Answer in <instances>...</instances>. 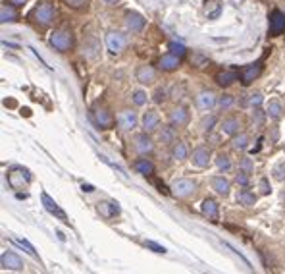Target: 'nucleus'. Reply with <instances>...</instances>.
Wrapping results in <instances>:
<instances>
[{
    "instance_id": "nucleus-1",
    "label": "nucleus",
    "mask_w": 285,
    "mask_h": 274,
    "mask_svg": "<svg viewBox=\"0 0 285 274\" xmlns=\"http://www.w3.org/2000/svg\"><path fill=\"white\" fill-rule=\"evenodd\" d=\"M31 18H33V22L37 24V26H42V28H46V26H50L52 22H54L56 18V6L52 2H41V4H37L35 6V10L31 12Z\"/></svg>"
},
{
    "instance_id": "nucleus-2",
    "label": "nucleus",
    "mask_w": 285,
    "mask_h": 274,
    "mask_svg": "<svg viewBox=\"0 0 285 274\" xmlns=\"http://www.w3.org/2000/svg\"><path fill=\"white\" fill-rule=\"evenodd\" d=\"M50 46L58 52H68L73 48V35L66 29H56L50 33Z\"/></svg>"
},
{
    "instance_id": "nucleus-3",
    "label": "nucleus",
    "mask_w": 285,
    "mask_h": 274,
    "mask_svg": "<svg viewBox=\"0 0 285 274\" xmlns=\"http://www.w3.org/2000/svg\"><path fill=\"white\" fill-rule=\"evenodd\" d=\"M195 190H197V184L189 178H179L170 186V192L177 199H187L195 193Z\"/></svg>"
},
{
    "instance_id": "nucleus-4",
    "label": "nucleus",
    "mask_w": 285,
    "mask_h": 274,
    "mask_svg": "<svg viewBox=\"0 0 285 274\" xmlns=\"http://www.w3.org/2000/svg\"><path fill=\"white\" fill-rule=\"evenodd\" d=\"M104 41H106V48L112 54H120V52H123V48L127 46V37L123 33H120V31H108Z\"/></svg>"
},
{
    "instance_id": "nucleus-5",
    "label": "nucleus",
    "mask_w": 285,
    "mask_h": 274,
    "mask_svg": "<svg viewBox=\"0 0 285 274\" xmlns=\"http://www.w3.org/2000/svg\"><path fill=\"white\" fill-rule=\"evenodd\" d=\"M93 120H95V124L100 128V130H110V128H114V116L110 114V110L102 108V106H95L93 108Z\"/></svg>"
},
{
    "instance_id": "nucleus-6",
    "label": "nucleus",
    "mask_w": 285,
    "mask_h": 274,
    "mask_svg": "<svg viewBox=\"0 0 285 274\" xmlns=\"http://www.w3.org/2000/svg\"><path fill=\"white\" fill-rule=\"evenodd\" d=\"M116 122H118V126H120V130H123V132H131V130L137 126L135 110H129V108L120 110V112H118V116H116Z\"/></svg>"
},
{
    "instance_id": "nucleus-7",
    "label": "nucleus",
    "mask_w": 285,
    "mask_h": 274,
    "mask_svg": "<svg viewBox=\"0 0 285 274\" xmlns=\"http://www.w3.org/2000/svg\"><path fill=\"white\" fill-rule=\"evenodd\" d=\"M268 26H270V35H282L285 33V14L282 10H272L268 18Z\"/></svg>"
},
{
    "instance_id": "nucleus-8",
    "label": "nucleus",
    "mask_w": 285,
    "mask_h": 274,
    "mask_svg": "<svg viewBox=\"0 0 285 274\" xmlns=\"http://www.w3.org/2000/svg\"><path fill=\"white\" fill-rule=\"evenodd\" d=\"M216 102H218V98L212 91H203V93H199L197 98H195V104H197V108L201 110V112L212 110L216 106Z\"/></svg>"
},
{
    "instance_id": "nucleus-9",
    "label": "nucleus",
    "mask_w": 285,
    "mask_h": 274,
    "mask_svg": "<svg viewBox=\"0 0 285 274\" xmlns=\"http://www.w3.org/2000/svg\"><path fill=\"white\" fill-rule=\"evenodd\" d=\"M133 149H135L139 154H149V152L154 149V143H152V139L149 137L147 132L137 134V136L133 137Z\"/></svg>"
},
{
    "instance_id": "nucleus-10",
    "label": "nucleus",
    "mask_w": 285,
    "mask_h": 274,
    "mask_svg": "<svg viewBox=\"0 0 285 274\" xmlns=\"http://www.w3.org/2000/svg\"><path fill=\"white\" fill-rule=\"evenodd\" d=\"M141 126H143V132H147V134L156 132L160 128V116H158V112L156 110H147L143 114V118H141Z\"/></svg>"
},
{
    "instance_id": "nucleus-11",
    "label": "nucleus",
    "mask_w": 285,
    "mask_h": 274,
    "mask_svg": "<svg viewBox=\"0 0 285 274\" xmlns=\"http://www.w3.org/2000/svg\"><path fill=\"white\" fill-rule=\"evenodd\" d=\"M260 72H262V62L260 60L241 68V82H243V85H251L260 76Z\"/></svg>"
},
{
    "instance_id": "nucleus-12",
    "label": "nucleus",
    "mask_w": 285,
    "mask_h": 274,
    "mask_svg": "<svg viewBox=\"0 0 285 274\" xmlns=\"http://www.w3.org/2000/svg\"><path fill=\"white\" fill-rule=\"evenodd\" d=\"M191 160H193V164L199 166V168H206V166L210 164V149L204 147V145L193 149V152H191Z\"/></svg>"
},
{
    "instance_id": "nucleus-13",
    "label": "nucleus",
    "mask_w": 285,
    "mask_h": 274,
    "mask_svg": "<svg viewBox=\"0 0 285 274\" xmlns=\"http://www.w3.org/2000/svg\"><path fill=\"white\" fill-rule=\"evenodd\" d=\"M135 80L139 83H143V85H150L156 80V70L149 66V64H143V66H139L135 70Z\"/></svg>"
},
{
    "instance_id": "nucleus-14",
    "label": "nucleus",
    "mask_w": 285,
    "mask_h": 274,
    "mask_svg": "<svg viewBox=\"0 0 285 274\" xmlns=\"http://www.w3.org/2000/svg\"><path fill=\"white\" fill-rule=\"evenodd\" d=\"M0 260H2L4 268H10V270H21L23 268V260L19 259V255H15L14 251H4Z\"/></svg>"
},
{
    "instance_id": "nucleus-15",
    "label": "nucleus",
    "mask_w": 285,
    "mask_h": 274,
    "mask_svg": "<svg viewBox=\"0 0 285 274\" xmlns=\"http://www.w3.org/2000/svg\"><path fill=\"white\" fill-rule=\"evenodd\" d=\"M125 28L129 29L131 33H139L145 28V18L139 12H127L125 14Z\"/></svg>"
},
{
    "instance_id": "nucleus-16",
    "label": "nucleus",
    "mask_w": 285,
    "mask_h": 274,
    "mask_svg": "<svg viewBox=\"0 0 285 274\" xmlns=\"http://www.w3.org/2000/svg\"><path fill=\"white\" fill-rule=\"evenodd\" d=\"M170 124L172 126H187L189 124V110L185 106H176L170 110Z\"/></svg>"
},
{
    "instance_id": "nucleus-17",
    "label": "nucleus",
    "mask_w": 285,
    "mask_h": 274,
    "mask_svg": "<svg viewBox=\"0 0 285 274\" xmlns=\"http://www.w3.org/2000/svg\"><path fill=\"white\" fill-rule=\"evenodd\" d=\"M201 212H203L206 218L216 222L220 218V205H218L216 199H204L203 205H201Z\"/></svg>"
},
{
    "instance_id": "nucleus-18",
    "label": "nucleus",
    "mask_w": 285,
    "mask_h": 274,
    "mask_svg": "<svg viewBox=\"0 0 285 274\" xmlns=\"http://www.w3.org/2000/svg\"><path fill=\"white\" fill-rule=\"evenodd\" d=\"M133 168L141 176H152L154 174V162L150 158H147V156H139L135 162H133Z\"/></svg>"
},
{
    "instance_id": "nucleus-19",
    "label": "nucleus",
    "mask_w": 285,
    "mask_h": 274,
    "mask_svg": "<svg viewBox=\"0 0 285 274\" xmlns=\"http://www.w3.org/2000/svg\"><path fill=\"white\" fill-rule=\"evenodd\" d=\"M222 134H226V136H237L239 134V128H241V122H239V118H235V116H228V118H224L222 120Z\"/></svg>"
},
{
    "instance_id": "nucleus-20",
    "label": "nucleus",
    "mask_w": 285,
    "mask_h": 274,
    "mask_svg": "<svg viewBox=\"0 0 285 274\" xmlns=\"http://www.w3.org/2000/svg\"><path fill=\"white\" fill-rule=\"evenodd\" d=\"M210 186H212V190L216 193H220V195H230V180L224 178V176H214V178H210Z\"/></svg>"
},
{
    "instance_id": "nucleus-21",
    "label": "nucleus",
    "mask_w": 285,
    "mask_h": 274,
    "mask_svg": "<svg viewBox=\"0 0 285 274\" xmlns=\"http://www.w3.org/2000/svg\"><path fill=\"white\" fill-rule=\"evenodd\" d=\"M42 205H44V208H46L50 214H56V216L62 220V222H68V218H66V212H64L60 206L56 205L54 201H52V199H50L46 193H42Z\"/></svg>"
},
{
    "instance_id": "nucleus-22",
    "label": "nucleus",
    "mask_w": 285,
    "mask_h": 274,
    "mask_svg": "<svg viewBox=\"0 0 285 274\" xmlns=\"http://www.w3.org/2000/svg\"><path fill=\"white\" fill-rule=\"evenodd\" d=\"M235 80H239L237 70H226V72H220L216 76V83L220 87H230L231 83H235Z\"/></svg>"
},
{
    "instance_id": "nucleus-23",
    "label": "nucleus",
    "mask_w": 285,
    "mask_h": 274,
    "mask_svg": "<svg viewBox=\"0 0 285 274\" xmlns=\"http://www.w3.org/2000/svg\"><path fill=\"white\" fill-rule=\"evenodd\" d=\"M158 66H160V70H164V72H174V70L179 68V56L176 54H164L160 60H158Z\"/></svg>"
},
{
    "instance_id": "nucleus-24",
    "label": "nucleus",
    "mask_w": 285,
    "mask_h": 274,
    "mask_svg": "<svg viewBox=\"0 0 285 274\" xmlns=\"http://www.w3.org/2000/svg\"><path fill=\"white\" fill-rule=\"evenodd\" d=\"M98 212H100L104 218H112L114 214L120 212V206L116 205L114 201H100V203H98Z\"/></svg>"
},
{
    "instance_id": "nucleus-25",
    "label": "nucleus",
    "mask_w": 285,
    "mask_h": 274,
    "mask_svg": "<svg viewBox=\"0 0 285 274\" xmlns=\"http://www.w3.org/2000/svg\"><path fill=\"white\" fill-rule=\"evenodd\" d=\"M158 141L164 145H170L176 141V126H162V130L158 132Z\"/></svg>"
},
{
    "instance_id": "nucleus-26",
    "label": "nucleus",
    "mask_w": 285,
    "mask_h": 274,
    "mask_svg": "<svg viewBox=\"0 0 285 274\" xmlns=\"http://www.w3.org/2000/svg\"><path fill=\"white\" fill-rule=\"evenodd\" d=\"M15 6H8V4H2V8H0V22L2 24H12L17 20V12L14 10Z\"/></svg>"
},
{
    "instance_id": "nucleus-27",
    "label": "nucleus",
    "mask_w": 285,
    "mask_h": 274,
    "mask_svg": "<svg viewBox=\"0 0 285 274\" xmlns=\"http://www.w3.org/2000/svg\"><path fill=\"white\" fill-rule=\"evenodd\" d=\"M237 203H241V205H245V206H253L257 203V195L251 193L247 188H243L241 192L237 193Z\"/></svg>"
},
{
    "instance_id": "nucleus-28",
    "label": "nucleus",
    "mask_w": 285,
    "mask_h": 274,
    "mask_svg": "<svg viewBox=\"0 0 285 274\" xmlns=\"http://www.w3.org/2000/svg\"><path fill=\"white\" fill-rule=\"evenodd\" d=\"M204 10H206V14L210 20H216L220 12H222V4H220V0H206L204 2Z\"/></svg>"
},
{
    "instance_id": "nucleus-29",
    "label": "nucleus",
    "mask_w": 285,
    "mask_h": 274,
    "mask_svg": "<svg viewBox=\"0 0 285 274\" xmlns=\"http://www.w3.org/2000/svg\"><path fill=\"white\" fill-rule=\"evenodd\" d=\"M172 154H174L176 160H185V158L189 156V149H187V145H185L183 141H176V143H174V149H172Z\"/></svg>"
},
{
    "instance_id": "nucleus-30",
    "label": "nucleus",
    "mask_w": 285,
    "mask_h": 274,
    "mask_svg": "<svg viewBox=\"0 0 285 274\" xmlns=\"http://www.w3.org/2000/svg\"><path fill=\"white\" fill-rule=\"evenodd\" d=\"M231 145H233V149H237V151H243L249 147V136L247 134H239V136H233V141H231Z\"/></svg>"
},
{
    "instance_id": "nucleus-31",
    "label": "nucleus",
    "mask_w": 285,
    "mask_h": 274,
    "mask_svg": "<svg viewBox=\"0 0 285 274\" xmlns=\"http://www.w3.org/2000/svg\"><path fill=\"white\" fill-rule=\"evenodd\" d=\"M282 110H284V106H282V102L280 100H270V104H268V116L270 118H274V120H278V118H282Z\"/></svg>"
},
{
    "instance_id": "nucleus-32",
    "label": "nucleus",
    "mask_w": 285,
    "mask_h": 274,
    "mask_svg": "<svg viewBox=\"0 0 285 274\" xmlns=\"http://www.w3.org/2000/svg\"><path fill=\"white\" fill-rule=\"evenodd\" d=\"M262 100H264L262 93H251V95L247 96L243 102H241V106H260V104H262Z\"/></svg>"
},
{
    "instance_id": "nucleus-33",
    "label": "nucleus",
    "mask_w": 285,
    "mask_h": 274,
    "mask_svg": "<svg viewBox=\"0 0 285 274\" xmlns=\"http://www.w3.org/2000/svg\"><path fill=\"white\" fill-rule=\"evenodd\" d=\"M216 164H218V168L222 170V172H230L231 170V160H230V156L228 154H218L216 156Z\"/></svg>"
},
{
    "instance_id": "nucleus-34",
    "label": "nucleus",
    "mask_w": 285,
    "mask_h": 274,
    "mask_svg": "<svg viewBox=\"0 0 285 274\" xmlns=\"http://www.w3.org/2000/svg\"><path fill=\"white\" fill-rule=\"evenodd\" d=\"M98 42L95 41V39H91V41L85 42V46H83V50H85V54L89 56V58H96V54H98Z\"/></svg>"
},
{
    "instance_id": "nucleus-35",
    "label": "nucleus",
    "mask_w": 285,
    "mask_h": 274,
    "mask_svg": "<svg viewBox=\"0 0 285 274\" xmlns=\"http://www.w3.org/2000/svg\"><path fill=\"white\" fill-rule=\"evenodd\" d=\"M218 104H220V108L222 110H230L233 104H235V98L231 95H222L218 98Z\"/></svg>"
},
{
    "instance_id": "nucleus-36",
    "label": "nucleus",
    "mask_w": 285,
    "mask_h": 274,
    "mask_svg": "<svg viewBox=\"0 0 285 274\" xmlns=\"http://www.w3.org/2000/svg\"><path fill=\"white\" fill-rule=\"evenodd\" d=\"M170 52H172V54H176V56H179V58H181V56H185V52H187V50H185V46H183L181 42L172 41V42H170Z\"/></svg>"
},
{
    "instance_id": "nucleus-37",
    "label": "nucleus",
    "mask_w": 285,
    "mask_h": 274,
    "mask_svg": "<svg viewBox=\"0 0 285 274\" xmlns=\"http://www.w3.org/2000/svg\"><path fill=\"white\" fill-rule=\"evenodd\" d=\"M204 64H208V58L203 54H193L191 56V66H195V68H203Z\"/></svg>"
},
{
    "instance_id": "nucleus-38",
    "label": "nucleus",
    "mask_w": 285,
    "mask_h": 274,
    "mask_svg": "<svg viewBox=\"0 0 285 274\" xmlns=\"http://www.w3.org/2000/svg\"><path fill=\"white\" fill-rule=\"evenodd\" d=\"M131 98H133V104H137V106L147 104V93H145V91H135V93L131 95Z\"/></svg>"
},
{
    "instance_id": "nucleus-39",
    "label": "nucleus",
    "mask_w": 285,
    "mask_h": 274,
    "mask_svg": "<svg viewBox=\"0 0 285 274\" xmlns=\"http://www.w3.org/2000/svg\"><path fill=\"white\" fill-rule=\"evenodd\" d=\"M274 178L285 180V160H282V162H278V164L274 166Z\"/></svg>"
},
{
    "instance_id": "nucleus-40",
    "label": "nucleus",
    "mask_w": 285,
    "mask_h": 274,
    "mask_svg": "<svg viewBox=\"0 0 285 274\" xmlns=\"http://www.w3.org/2000/svg\"><path fill=\"white\" fill-rule=\"evenodd\" d=\"M216 122H218L216 116H208V118H204L203 122H201V126H203L204 132H208V134H210V132H212V128H214V124H216Z\"/></svg>"
},
{
    "instance_id": "nucleus-41",
    "label": "nucleus",
    "mask_w": 285,
    "mask_h": 274,
    "mask_svg": "<svg viewBox=\"0 0 285 274\" xmlns=\"http://www.w3.org/2000/svg\"><path fill=\"white\" fill-rule=\"evenodd\" d=\"M239 170H243V172H249V174H253V170H255V164H253V160H251L249 156H245L243 160L239 162Z\"/></svg>"
},
{
    "instance_id": "nucleus-42",
    "label": "nucleus",
    "mask_w": 285,
    "mask_h": 274,
    "mask_svg": "<svg viewBox=\"0 0 285 274\" xmlns=\"http://www.w3.org/2000/svg\"><path fill=\"white\" fill-rule=\"evenodd\" d=\"M249 172H243V170H239L237 172V176H235V182L239 184V186H243V188H249Z\"/></svg>"
},
{
    "instance_id": "nucleus-43",
    "label": "nucleus",
    "mask_w": 285,
    "mask_h": 274,
    "mask_svg": "<svg viewBox=\"0 0 285 274\" xmlns=\"http://www.w3.org/2000/svg\"><path fill=\"white\" fill-rule=\"evenodd\" d=\"M166 95H168V91H166L164 87H158V89L154 91V96H152V98H154V102H156V104H160V102L166 100Z\"/></svg>"
},
{
    "instance_id": "nucleus-44",
    "label": "nucleus",
    "mask_w": 285,
    "mask_h": 274,
    "mask_svg": "<svg viewBox=\"0 0 285 274\" xmlns=\"http://www.w3.org/2000/svg\"><path fill=\"white\" fill-rule=\"evenodd\" d=\"M15 244H17V246H21V247H23V249L27 251V253H29V255H31V257H37V253H35V249H33V246H31L29 242H25V240H15Z\"/></svg>"
},
{
    "instance_id": "nucleus-45",
    "label": "nucleus",
    "mask_w": 285,
    "mask_h": 274,
    "mask_svg": "<svg viewBox=\"0 0 285 274\" xmlns=\"http://www.w3.org/2000/svg\"><path fill=\"white\" fill-rule=\"evenodd\" d=\"M253 122H255V126H262V122H264V112L258 108V106L253 112Z\"/></svg>"
},
{
    "instance_id": "nucleus-46",
    "label": "nucleus",
    "mask_w": 285,
    "mask_h": 274,
    "mask_svg": "<svg viewBox=\"0 0 285 274\" xmlns=\"http://www.w3.org/2000/svg\"><path fill=\"white\" fill-rule=\"evenodd\" d=\"M145 246L150 247V249H152L154 253H166V247H164V246H158V244H154V242H147Z\"/></svg>"
},
{
    "instance_id": "nucleus-47",
    "label": "nucleus",
    "mask_w": 285,
    "mask_h": 274,
    "mask_svg": "<svg viewBox=\"0 0 285 274\" xmlns=\"http://www.w3.org/2000/svg\"><path fill=\"white\" fill-rule=\"evenodd\" d=\"M66 4L71 8H83V6H87V0H66Z\"/></svg>"
},
{
    "instance_id": "nucleus-48",
    "label": "nucleus",
    "mask_w": 285,
    "mask_h": 274,
    "mask_svg": "<svg viewBox=\"0 0 285 274\" xmlns=\"http://www.w3.org/2000/svg\"><path fill=\"white\" fill-rule=\"evenodd\" d=\"M260 193H262V195H268V193H270V188H268V178L260 180Z\"/></svg>"
},
{
    "instance_id": "nucleus-49",
    "label": "nucleus",
    "mask_w": 285,
    "mask_h": 274,
    "mask_svg": "<svg viewBox=\"0 0 285 274\" xmlns=\"http://www.w3.org/2000/svg\"><path fill=\"white\" fill-rule=\"evenodd\" d=\"M8 2H10L12 6H23V4L27 2V0H8Z\"/></svg>"
},
{
    "instance_id": "nucleus-50",
    "label": "nucleus",
    "mask_w": 285,
    "mask_h": 274,
    "mask_svg": "<svg viewBox=\"0 0 285 274\" xmlns=\"http://www.w3.org/2000/svg\"><path fill=\"white\" fill-rule=\"evenodd\" d=\"M278 137H280V132H278V128H274V130H272V143L278 141Z\"/></svg>"
},
{
    "instance_id": "nucleus-51",
    "label": "nucleus",
    "mask_w": 285,
    "mask_h": 274,
    "mask_svg": "<svg viewBox=\"0 0 285 274\" xmlns=\"http://www.w3.org/2000/svg\"><path fill=\"white\" fill-rule=\"evenodd\" d=\"M208 139H210V143H212V145H218V143H220V141H218L220 137H218V136H210Z\"/></svg>"
},
{
    "instance_id": "nucleus-52",
    "label": "nucleus",
    "mask_w": 285,
    "mask_h": 274,
    "mask_svg": "<svg viewBox=\"0 0 285 274\" xmlns=\"http://www.w3.org/2000/svg\"><path fill=\"white\" fill-rule=\"evenodd\" d=\"M83 192H93V186H89V184H83Z\"/></svg>"
},
{
    "instance_id": "nucleus-53",
    "label": "nucleus",
    "mask_w": 285,
    "mask_h": 274,
    "mask_svg": "<svg viewBox=\"0 0 285 274\" xmlns=\"http://www.w3.org/2000/svg\"><path fill=\"white\" fill-rule=\"evenodd\" d=\"M104 2H106V4H108V6H114V4H118V2H120V0H104Z\"/></svg>"
}]
</instances>
